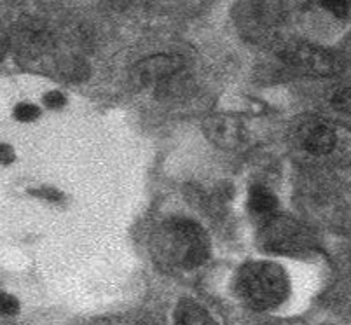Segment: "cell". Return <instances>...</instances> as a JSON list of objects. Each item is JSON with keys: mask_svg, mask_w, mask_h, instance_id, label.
I'll list each match as a JSON object with an SVG mask.
<instances>
[{"mask_svg": "<svg viewBox=\"0 0 351 325\" xmlns=\"http://www.w3.org/2000/svg\"><path fill=\"white\" fill-rule=\"evenodd\" d=\"M301 232L287 219H273L263 231V241L267 248L289 254L290 248L298 245Z\"/></svg>", "mask_w": 351, "mask_h": 325, "instance_id": "cell-5", "label": "cell"}, {"mask_svg": "<svg viewBox=\"0 0 351 325\" xmlns=\"http://www.w3.org/2000/svg\"><path fill=\"white\" fill-rule=\"evenodd\" d=\"M206 232L191 221L168 222L156 237L154 252L162 264L178 269H193L208 257Z\"/></svg>", "mask_w": 351, "mask_h": 325, "instance_id": "cell-1", "label": "cell"}, {"mask_svg": "<svg viewBox=\"0 0 351 325\" xmlns=\"http://www.w3.org/2000/svg\"><path fill=\"white\" fill-rule=\"evenodd\" d=\"M20 311V302L14 296L11 294H0V313L5 317H12Z\"/></svg>", "mask_w": 351, "mask_h": 325, "instance_id": "cell-11", "label": "cell"}, {"mask_svg": "<svg viewBox=\"0 0 351 325\" xmlns=\"http://www.w3.org/2000/svg\"><path fill=\"white\" fill-rule=\"evenodd\" d=\"M322 2H324L325 9L337 18H344L350 9V0H322Z\"/></svg>", "mask_w": 351, "mask_h": 325, "instance_id": "cell-12", "label": "cell"}, {"mask_svg": "<svg viewBox=\"0 0 351 325\" xmlns=\"http://www.w3.org/2000/svg\"><path fill=\"white\" fill-rule=\"evenodd\" d=\"M287 60L304 74L317 75V77H327L337 70L336 58L328 51L320 49V47H295L287 53Z\"/></svg>", "mask_w": 351, "mask_h": 325, "instance_id": "cell-4", "label": "cell"}, {"mask_svg": "<svg viewBox=\"0 0 351 325\" xmlns=\"http://www.w3.org/2000/svg\"><path fill=\"white\" fill-rule=\"evenodd\" d=\"M184 62L175 54H154L135 67V79L143 86L168 84L180 74Z\"/></svg>", "mask_w": 351, "mask_h": 325, "instance_id": "cell-3", "label": "cell"}, {"mask_svg": "<svg viewBox=\"0 0 351 325\" xmlns=\"http://www.w3.org/2000/svg\"><path fill=\"white\" fill-rule=\"evenodd\" d=\"M44 100H46L47 107H51V108H62V107H65V104H66L65 95L60 93V91H51V93L46 95V98H44Z\"/></svg>", "mask_w": 351, "mask_h": 325, "instance_id": "cell-13", "label": "cell"}, {"mask_svg": "<svg viewBox=\"0 0 351 325\" xmlns=\"http://www.w3.org/2000/svg\"><path fill=\"white\" fill-rule=\"evenodd\" d=\"M336 133L324 123H313L302 133V145L311 154H327L336 145Z\"/></svg>", "mask_w": 351, "mask_h": 325, "instance_id": "cell-6", "label": "cell"}, {"mask_svg": "<svg viewBox=\"0 0 351 325\" xmlns=\"http://www.w3.org/2000/svg\"><path fill=\"white\" fill-rule=\"evenodd\" d=\"M248 206L257 215H273L274 208H276V197H274V194L269 189H266L263 186H257L250 191Z\"/></svg>", "mask_w": 351, "mask_h": 325, "instance_id": "cell-7", "label": "cell"}, {"mask_svg": "<svg viewBox=\"0 0 351 325\" xmlns=\"http://www.w3.org/2000/svg\"><path fill=\"white\" fill-rule=\"evenodd\" d=\"M332 105L336 110L343 114H351V88L339 89L337 93L332 97Z\"/></svg>", "mask_w": 351, "mask_h": 325, "instance_id": "cell-9", "label": "cell"}, {"mask_svg": "<svg viewBox=\"0 0 351 325\" xmlns=\"http://www.w3.org/2000/svg\"><path fill=\"white\" fill-rule=\"evenodd\" d=\"M16 154H14V149L8 143H0V162L2 165H11L14 161Z\"/></svg>", "mask_w": 351, "mask_h": 325, "instance_id": "cell-14", "label": "cell"}, {"mask_svg": "<svg viewBox=\"0 0 351 325\" xmlns=\"http://www.w3.org/2000/svg\"><path fill=\"white\" fill-rule=\"evenodd\" d=\"M175 322L184 325L212 324V318H210V315L199 304H196L193 301H186L177 306V310H175Z\"/></svg>", "mask_w": 351, "mask_h": 325, "instance_id": "cell-8", "label": "cell"}, {"mask_svg": "<svg viewBox=\"0 0 351 325\" xmlns=\"http://www.w3.org/2000/svg\"><path fill=\"white\" fill-rule=\"evenodd\" d=\"M4 46H5V39L0 35V56L4 54Z\"/></svg>", "mask_w": 351, "mask_h": 325, "instance_id": "cell-15", "label": "cell"}, {"mask_svg": "<svg viewBox=\"0 0 351 325\" xmlns=\"http://www.w3.org/2000/svg\"><path fill=\"white\" fill-rule=\"evenodd\" d=\"M238 291L254 310H273L289 296V275L269 261L247 263L238 275Z\"/></svg>", "mask_w": 351, "mask_h": 325, "instance_id": "cell-2", "label": "cell"}, {"mask_svg": "<svg viewBox=\"0 0 351 325\" xmlns=\"http://www.w3.org/2000/svg\"><path fill=\"white\" fill-rule=\"evenodd\" d=\"M40 110L39 107H35L32 104H21L14 108V117L21 123H32L39 117Z\"/></svg>", "mask_w": 351, "mask_h": 325, "instance_id": "cell-10", "label": "cell"}]
</instances>
